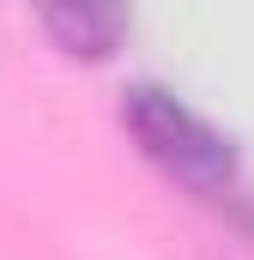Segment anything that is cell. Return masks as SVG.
Listing matches in <instances>:
<instances>
[{
	"instance_id": "6da1fadb",
	"label": "cell",
	"mask_w": 254,
	"mask_h": 260,
	"mask_svg": "<svg viewBox=\"0 0 254 260\" xmlns=\"http://www.w3.org/2000/svg\"><path fill=\"white\" fill-rule=\"evenodd\" d=\"M121 127L164 182H176L188 200L212 206L218 218H230L236 230L254 236V182L224 127H212L194 103H182L164 85H127Z\"/></svg>"
},
{
	"instance_id": "7a4b0ae2",
	"label": "cell",
	"mask_w": 254,
	"mask_h": 260,
	"mask_svg": "<svg viewBox=\"0 0 254 260\" xmlns=\"http://www.w3.org/2000/svg\"><path fill=\"white\" fill-rule=\"evenodd\" d=\"M67 61H109L127 43V0H24Z\"/></svg>"
}]
</instances>
